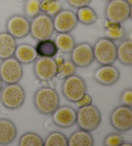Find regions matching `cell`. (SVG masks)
I'll return each instance as SVG.
<instances>
[{"mask_svg":"<svg viewBox=\"0 0 132 146\" xmlns=\"http://www.w3.org/2000/svg\"><path fill=\"white\" fill-rule=\"evenodd\" d=\"M33 104L40 114L51 115L60 106V97L54 88L45 86L35 92L33 96Z\"/></svg>","mask_w":132,"mask_h":146,"instance_id":"cell-1","label":"cell"},{"mask_svg":"<svg viewBox=\"0 0 132 146\" xmlns=\"http://www.w3.org/2000/svg\"><path fill=\"white\" fill-rule=\"evenodd\" d=\"M102 122L100 110L93 104L78 108L76 124L79 129L92 132L97 129Z\"/></svg>","mask_w":132,"mask_h":146,"instance_id":"cell-2","label":"cell"},{"mask_svg":"<svg viewBox=\"0 0 132 146\" xmlns=\"http://www.w3.org/2000/svg\"><path fill=\"white\" fill-rule=\"evenodd\" d=\"M26 93L19 83L6 84L0 92V102L6 109L16 110L24 104Z\"/></svg>","mask_w":132,"mask_h":146,"instance_id":"cell-3","label":"cell"},{"mask_svg":"<svg viewBox=\"0 0 132 146\" xmlns=\"http://www.w3.org/2000/svg\"><path fill=\"white\" fill-rule=\"evenodd\" d=\"M94 61L99 64H113L117 61V45L106 37L96 40L93 46Z\"/></svg>","mask_w":132,"mask_h":146,"instance_id":"cell-4","label":"cell"},{"mask_svg":"<svg viewBox=\"0 0 132 146\" xmlns=\"http://www.w3.org/2000/svg\"><path fill=\"white\" fill-rule=\"evenodd\" d=\"M87 92L85 80L81 76L74 74L63 79L61 92L65 99L71 103H75Z\"/></svg>","mask_w":132,"mask_h":146,"instance_id":"cell-5","label":"cell"},{"mask_svg":"<svg viewBox=\"0 0 132 146\" xmlns=\"http://www.w3.org/2000/svg\"><path fill=\"white\" fill-rule=\"evenodd\" d=\"M30 34L33 39L41 41L50 39L54 34L55 30L52 17L44 13H40L30 19Z\"/></svg>","mask_w":132,"mask_h":146,"instance_id":"cell-6","label":"cell"},{"mask_svg":"<svg viewBox=\"0 0 132 146\" xmlns=\"http://www.w3.org/2000/svg\"><path fill=\"white\" fill-rule=\"evenodd\" d=\"M109 122L119 133H125L132 128V108L119 105L114 108L109 115Z\"/></svg>","mask_w":132,"mask_h":146,"instance_id":"cell-7","label":"cell"},{"mask_svg":"<svg viewBox=\"0 0 132 146\" xmlns=\"http://www.w3.org/2000/svg\"><path fill=\"white\" fill-rule=\"evenodd\" d=\"M23 74L22 64L14 56L1 60L0 62V77L5 84L19 83Z\"/></svg>","mask_w":132,"mask_h":146,"instance_id":"cell-8","label":"cell"},{"mask_svg":"<svg viewBox=\"0 0 132 146\" xmlns=\"http://www.w3.org/2000/svg\"><path fill=\"white\" fill-rule=\"evenodd\" d=\"M131 5L126 0H110L105 9L106 19L123 23L131 18Z\"/></svg>","mask_w":132,"mask_h":146,"instance_id":"cell-9","label":"cell"},{"mask_svg":"<svg viewBox=\"0 0 132 146\" xmlns=\"http://www.w3.org/2000/svg\"><path fill=\"white\" fill-rule=\"evenodd\" d=\"M33 72L35 78L40 82L52 81L57 75V65L54 58L38 57L34 62Z\"/></svg>","mask_w":132,"mask_h":146,"instance_id":"cell-10","label":"cell"},{"mask_svg":"<svg viewBox=\"0 0 132 146\" xmlns=\"http://www.w3.org/2000/svg\"><path fill=\"white\" fill-rule=\"evenodd\" d=\"M70 54L71 61L81 68L89 67L94 61L93 46L88 42L76 44Z\"/></svg>","mask_w":132,"mask_h":146,"instance_id":"cell-11","label":"cell"},{"mask_svg":"<svg viewBox=\"0 0 132 146\" xmlns=\"http://www.w3.org/2000/svg\"><path fill=\"white\" fill-rule=\"evenodd\" d=\"M30 20L24 15L14 14L7 19L6 32L16 39H23L30 34Z\"/></svg>","mask_w":132,"mask_h":146,"instance_id":"cell-12","label":"cell"},{"mask_svg":"<svg viewBox=\"0 0 132 146\" xmlns=\"http://www.w3.org/2000/svg\"><path fill=\"white\" fill-rule=\"evenodd\" d=\"M55 32L70 33L78 25L75 12L69 9H61L52 17Z\"/></svg>","mask_w":132,"mask_h":146,"instance_id":"cell-13","label":"cell"},{"mask_svg":"<svg viewBox=\"0 0 132 146\" xmlns=\"http://www.w3.org/2000/svg\"><path fill=\"white\" fill-rule=\"evenodd\" d=\"M120 77V71L113 64L100 65L93 73L95 81L104 86H111L116 84Z\"/></svg>","mask_w":132,"mask_h":146,"instance_id":"cell-14","label":"cell"},{"mask_svg":"<svg viewBox=\"0 0 132 146\" xmlns=\"http://www.w3.org/2000/svg\"><path fill=\"white\" fill-rule=\"evenodd\" d=\"M51 115L53 123L62 129L72 127L76 124L77 111L70 106H59Z\"/></svg>","mask_w":132,"mask_h":146,"instance_id":"cell-15","label":"cell"},{"mask_svg":"<svg viewBox=\"0 0 132 146\" xmlns=\"http://www.w3.org/2000/svg\"><path fill=\"white\" fill-rule=\"evenodd\" d=\"M17 136V129L14 122L7 118H0V145L11 144Z\"/></svg>","mask_w":132,"mask_h":146,"instance_id":"cell-16","label":"cell"},{"mask_svg":"<svg viewBox=\"0 0 132 146\" xmlns=\"http://www.w3.org/2000/svg\"><path fill=\"white\" fill-rule=\"evenodd\" d=\"M14 57L22 64L34 63L38 58L35 46L28 43L17 45Z\"/></svg>","mask_w":132,"mask_h":146,"instance_id":"cell-17","label":"cell"},{"mask_svg":"<svg viewBox=\"0 0 132 146\" xmlns=\"http://www.w3.org/2000/svg\"><path fill=\"white\" fill-rule=\"evenodd\" d=\"M17 45L16 39L8 32H0V60L13 57Z\"/></svg>","mask_w":132,"mask_h":146,"instance_id":"cell-18","label":"cell"},{"mask_svg":"<svg viewBox=\"0 0 132 146\" xmlns=\"http://www.w3.org/2000/svg\"><path fill=\"white\" fill-rule=\"evenodd\" d=\"M117 61L125 66H132V41L124 38L117 45Z\"/></svg>","mask_w":132,"mask_h":146,"instance_id":"cell-19","label":"cell"},{"mask_svg":"<svg viewBox=\"0 0 132 146\" xmlns=\"http://www.w3.org/2000/svg\"><path fill=\"white\" fill-rule=\"evenodd\" d=\"M94 139L91 132L78 129L73 132L68 138V146H93Z\"/></svg>","mask_w":132,"mask_h":146,"instance_id":"cell-20","label":"cell"},{"mask_svg":"<svg viewBox=\"0 0 132 146\" xmlns=\"http://www.w3.org/2000/svg\"><path fill=\"white\" fill-rule=\"evenodd\" d=\"M54 41L58 51L63 54H70L76 44L74 37L70 33H57Z\"/></svg>","mask_w":132,"mask_h":146,"instance_id":"cell-21","label":"cell"},{"mask_svg":"<svg viewBox=\"0 0 132 146\" xmlns=\"http://www.w3.org/2000/svg\"><path fill=\"white\" fill-rule=\"evenodd\" d=\"M35 48L39 57L54 58L59 52L54 41L51 39L38 41Z\"/></svg>","mask_w":132,"mask_h":146,"instance_id":"cell-22","label":"cell"},{"mask_svg":"<svg viewBox=\"0 0 132 146\" xmlns=\"http://www.w3.org/2000/svg\"><path fill=\"white\" fill-rule=\"evenodd\" d=\"M75 14L78 22L86 26L94 24L98 19L97 14L94 9L88 5L77 9Z\"/></svg>","mask_w":132,"mask_h":146,"instance_id":"cell-23","label":"cell"},{"mask_svg":"<svg viewBox=\"0 0 132 146\" xmlns=\"http://www.w3.org/2000/svg\"><path fill=\"white\" fill-rule=\"evenodd\" d=\"M17 145L19 146H44V140L37 133L26 132L19 137Z\"/></svg>","mask_w":132,"mask_h":146,"instance_id":"cell-24","label":"cell"},{"mask_svg":"<svg viewBox=\"0 0 132 146\" xmlns=\"http://www.w3.org/2000/svg\"><path fill=\"white\" fill-rule=\"evenodd\" d=\"M40 11L53 17L62 9L60 0H41Z\"/></svg>","mask_w":132,"mask_h":146,"instance_id":"cell-25","label":"cell"},{"mask_svg":"<svg viewBox=\"0 0 132 146\" xmlns=\"http://www.w3.org/2000/svg\"><path fill=\"white\" fill-rule=\"evenodd\" d=\"M44 146H68V137L60 131H52L47 135Z\"/></svg>","mask_w":132,"mask_h":146,"instance_id":"cell-26","label":"cell"},{"mask_svg":"<svg viewBox=\"0 0 132 146\" xmlns=\"http://www.w3.org/2000/svg\"><path fill=\"white\" fill-rule=\"evenodd\" d=\"M40 1L41 0H25L23 8L24 16L31 19L40 14Z\"/></svg>","mask_w":132,"mask_h":146,"instance_id":"cell-27","label":"cell"},{"mask_svg":"<svg viewBox=\"0 0 132 146\" xmlns=\"http://www.w3.org/2000/svg\"><path fill=\"white\" fill-rule=\"evenodd\" d=\"M76 68H77V67L75 66V64L73 63V62L70 59L65 60V63L63 69L57 75L55 78L58 80H63L65 78L75 74Z\"/></svg>","mask_w":132,"mask_h":146,"instance_id":"cell-28","label":"cell"},{"mask_svg":"<svg viewBox=\"0 0 132 146\" xmlns=\"http://www.w3.org/2000/svg\"><path fill=\"white\" fill-rule=\"evenodd\" d=\"M123 141V137L120 133H111L104 138L103 144L105 146H121Z\"/></svg>","mask_w":132,"mask_h":146,"instance_id":"cell-29","label":"cell"},{"mask_svg":"<svg viewBox=\"0 0 132 146\" xmlns=\"http://www.w3.org/2000/svg\"><path fill=\"white\" fill-rule=\"evenodd\" d=\"M120 105L132 107V89L127 88L122 91L119 98Z\"/></svg>","mask_w":132,"mask_h":146,"instance_id":"cell-30","label":"cell"},{"mask_svg":"<svg viewBox=\"0 0 132 146\" xmlns=\"http://www.w3.org/2000/svg\"><path fill=\"white\" fill-rule=\"evenodd\" d=\"M105 36L113 41H121V40L125 38L126 31L123 27L121 29L113 31H105Z\"/></svg>","mask_w":132,"mask_h":146,"instance_id":"cell-31","label":"cell"},{"mask_svg":"<svg viewBox=\"0 0 132 146\" xmlns=\"http://www.w3.org/2000/svg\"><path fill=\"white\" fill-rule=\"evenodd\" d=\"M92 102L93 99L92 96L89 94H86L82 98H81L77 102H76L74 104L75 105V107L78 109V108H79L86 106L92 104Z\"/></svg>","mask_w":132,"mask_h":146,"instance_id":"cell-32","label":"cell"},{"mask_svg":"<svg viewBox=\"0 0 132 146\" xmlns=\"http://www.w3.org/2000/svg\"><path fill=\"white\" fill-rule=\"evenodd\" d=\"M66 1L71 7L77 9L80 7L89 5L92 0H66Z\"/></svg>","mask_w":132,"mask_h":146,"instance_id":"cell-33","label":"cell"},{"mask_svg":"<svg viewBox=\"0 0 132 146\" xmlns=\"http://www.w3.org/2000/svg\"><path fill=\"white\" fill-rule=\"evenodd\" d=\"M104 29H105V31H116V30H118L121 29L122 27V25L119 23L113 21H110V20L105 19V21H104Z\"/></svg>","mask_w":132,"mask_h":146,"instance_id":"cell-34","label":"cell"},{"mask_svg":"<svg viewBox=\"0 0 132 146\" xmlns=\"http://www.w3.org/2000/svg\"><path fill=\"white\" fill-rule=\"evenodd\" d=\"M55 63H56L57 65V74L61 71V70L63 69V67L64 66V63H65V59L64 57L61 55H56L54 57Z\"/></svg>","mask_w":132,"mask_h":146,"instance_id":"cell-35","label":"cell"},{"mask_svg":"<svg viewBox=\"0 0 132 146\" xmlns=\"http://www.w3.org/2000/svg\"><path fill=\"white\" fill-rule=\"evenodd\" d=\"M121 146H132V143L130 141H123Z\"/></svg>","mask_w":132,"mask_h":146,"instance_id":"cell-36","label":"cell"},{"mask_svg":"<svg viewBox=\"0 0 132 146\" xmlns=\"http://www.w3.org/2000/svg\"><path fill=\"white\" fill-rule=\"evenodd\" d=\"M3 81H2L1 77H0V92H1L2 88H3Z\"/></svg>","mask_w":132,"mask_h":146,"instance_id":"cell-37","label":"cell"},{"mask_svg":"<svg viewBox=\"0 0 132 146\" xmlns=\"http://www.w3.org/2000/svg\"><path fill=\"white\" fill-rule=\"evenodd\" d=\"M126 1L128 2V3L129 4V5H131V4H132V0H126Z\"/></svg>","mask_w":132,"mask_h":146,"instance_id":"cell-38","label":"cell"},{"mask_svg":"<svg viewBox=\"0 0 132 146\" xmlns=\"http://www.w3.org/2000/svg\"><path fill=\"white\" fill-rule=\"evenodd\" d=\"M106 1H110V0H106Z\"/></svg>","mask_w":132,"mask_h":146,"instance_id":"cell-39","label":"cell"}]
</instances>
